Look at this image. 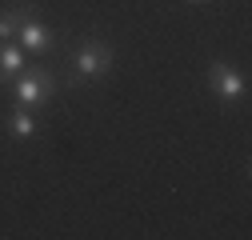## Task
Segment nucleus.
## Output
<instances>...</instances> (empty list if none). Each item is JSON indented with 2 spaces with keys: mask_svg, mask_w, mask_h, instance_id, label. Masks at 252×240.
<instances>
[{
  "mask_svg": "<svg viewBox=\"0 0 252 240\" xmlns=\"http://www.w3.org/2000/svg\"><path fill=\"white\" fill-rule=\"evenodd\" d=\"M16 40H20V48L28 52V56H48L52 48H56V36H52V28L32 12V4H24V12H20V24H16Z\"/></svg>",
  "mask_w": 252,
  "mask_h": 240,
  "instance_id": "nucleus-4",
  "label": "nucleus"
},
{
  "mask_svg": "<svg viewBox=\"0 0 252 240\" xmlns=\"http://www.w3.org/2000/svg\"><path fill=\"white\" fill-rule=\"evenodd\" d=\"M4 128H8L12 140H36L40 136V120H36V112H28V108H12L8 120H4Z\"/></svg>",
  "mask_w": 252,
  "mask_h": 240,
  "instance_id": "nucleus-6",
  "label": "nucleus"
},
{
  "mask_svg": "<svg viewBox=\"0 0 252 240\" xmlns=\"http://www.w3.org/2000/svg\"><path fill=\"white\" fill-rule=\"evenodd\" d=\"M208 88L212 96L224 104V108H236L244 96H248V80L236 64H228V60H212L208 64Z\"/></svg>",
  "mask_w": 252,
  "mask_h": 240,
  "instance_id": "nucleus-3",
  "label": "nucleus"
},
{
  "mask_svg": "<svg viewBox=\"0 0 252 240\" xmlns=\"http://www.w3.org/2000/svg\"><path fill=\"white\" fill-rule=\"evenodd\" d=\"M28 68V52L20 48V44H0V84H12L20 72Z\"/></svg>",
  "mask_w": 252,
  "mask_h": 240,
  "instance_id": "nucleus-5",
  "label": "nucleus"
},
{
  "mask_svg": "<svg viewBox=\"0 0 252 240\" xmlns=\"http://www.w3.org/2000/svg\"><path fill=\"white\" fill-rule=\"evenodd\" d=\"M20 12H24V4H12V8H4V12H0V44H4V40H16Z\"/></svg>",
  "mask_w": 252,
  "mask_h": 240,
  "instance_id": "nucleus-7",
  "label": "nucleus"
},
{
  "mask_svg": "<svg viewBox=\"0 0 252 240\" xmlns=\"http://www.w3.org/2000/svg\"><path fill=\"white\" fill-rule=\"evenodd\" d=\"M112 72V44L88 36L76 44L72 52V84H88V80H104Z\"/></svg>",
  "mask_w": 252,
  "mask_h": 240,
  "instance_id": "nucleus-1",
  "label": "nucleus"
},
{
  "mask_svg": "<svg viewBox=\"0 0 252 240\" xmlns=\"http://www.w3.org/2000/svg\"><path fill=\"white\" fill-rule=\"evenodd\" d=\"M192 4H208V0H192Z\"/></svg>",
  "mask_w": 252,
  "mask_h": 240,
  "instance_id": "nucleus-8",
  "label": "nucleus"
},
{
  "mask_svg": "<svg viewBox=\"0 0 252 240\" xmlns=\"http://www.w3.org/2000/svg\"><path fill=\"white\" fill-rule=\"evenodd\" d=\"M56 92V76L48 68H24L16 80H12V108H28V112H36L52 100Z\"/></svg>",
  "mask_w": 252,
  "mask_h": 240,
  "instance_id": "nucleus-2",
  "label": "nucleus"
}]
</instances>
